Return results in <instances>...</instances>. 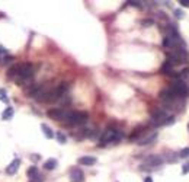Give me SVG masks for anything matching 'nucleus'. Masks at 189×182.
I'll return each mask as SVG.
<instances>
[{
  "label": "nucleus",
  "instance_id": "nucleus-1",
  "mask_svg": "<svg viewBox=\"0 0 189 182\" xmlns=\"http://www.w3.org/2000/svg\"><path fill=\"white\" fill-rule=\"evenodd\" d=\"M175 122V117L172 115H167V112L159 108V109H154L151 112V124L159 127V125H170Z\"/></svg>",
  "mask_w": 189,
  "mask_h": 182
},
{
  "label": "nucleus",
  "instance_id": "nucleus-2",
  "mask_svg": "<svg viewBox=\"0 0 189 182\" xmlns=\"http://www.w3.org/2000/svg\"><path fill=\"white\" fill-rule=\"evenodd\" d=\"M34 76V66L31 63H22L18 66V76L16 82L19 83H25Z\"/></svg>",
  "mask_w": 189,
  "mask_h": 182
},
{
  "label": "nucleus",
  "instance_id": "nucleus-3",
  "mask_svg": "<svg viewBox=\"0 0 189 182\" xmlns=\"http://www.w3.org/2000/svg\"><path fill=\"white\" fill-rule=\"evenodd\" d=\"M122 133L119 130H115V128H106L101 137V144L99 146H105L108 143H116L122 139Z\"/></svg>",
  "mask_w": 189,
  "mask_h": 182
},
{
  "label": "nucleus",
  "instance_id": "nucleus-4",
  "mask_svg": "<svg viewBox=\"0 0 189 182\" xmlns=\"http://www.w3.org/2000/svg\"><path fill=\"white\" fill-rule=\"evenodd\" d=\"M89 120V115L87 112H80V111H72L70 112V115L67 118V124L68 125H83L86 124Z\"/></svg>",
  "mask_w": 189,
  "mask_h": 182
},
{
  "label": "nucleus",
  "instance_id": "nucleus-5",
  "mask_svg": "<svg viewBox=\"0 0 189 182\" xmlns=\"http://www.w3.org/2000/svg\"><path fill=\"white\" fill-rule=\"evenodd\" d=\"M169 89L172 90V92H173L178 98H182V99H185V98L189 95V87H188V85H186L185 82H182V80H175Z\"/></svg>",
  "mask_w": 189,
  "mask_h": 182
},
{
  "label": "nucleus",
  "instance_id": "nucleus-6",
  "mask_svg": "<svg viewBox=\"0 0 189 182\" xmlns=\"http://www.w3.org/2000/svg\"><path fill=\"white\" fill-rule=\"evenodd\" d=\"M72 111H67V109H63V108H51L47 115H48L51 120H55V121H67L68 115Z\"/></svg>",
  "mask_w": 189,
  "mask_h": 182
},
{
  "label": "nucleus",
  "instance_id": "nucleus-7",
  "mask_svg": "<svg viewBox=\"0 0 189 182\" xmlns=\"http://www.w3.org/2000/svg\"><path fill=\"white\" fill-rule=\"evenodd\" d=\"M159 98L166 104V105H173L175 102H176V99H178V96L172 92L170 89H164V90H161V92L159 93Z\"/></svg>",
  "mask_w": 189,
  "mask_h": 182
},
{
  "label": "nucleus",
  "instance_id": "nucleus-8",
  "mask_svg": "<svg viewBox=\"0 0 189 182\" xmlns=\"http://www.w3.org/2000/svg\"><path fill=\"white\" fill-rule=\"evenodd\" d=\"M163 163V157L159 154H150L148 157H146L144 166H151V168H157Z\"/></svg>",
  "mask_w": 189,
  "mask_h": 182
},
{
  "label": "nucleus",
  "instance_id": "nucleus-9",
  "mask_svg": "<svg viewBox=\"0 0 189 182\" xmlns=\"http://www.w3.org/2000/svg\"><path fill=\"white\" fill-rule=\"evenodd\" d=\"M84 181V173L80 168H73L70 170V182H83Z\"/></svg>",
  "mask_w": 189,
  "mask_h": 182
},
{
  "label": "nucleus",
  "instance_id": "nucleus-10",
  "mask_svg": "<svg viewBox=\"0 0 189 182\" xmlns=\"http://www.w3.org/2000/svg\"><path fill=\"white\" fill-rule=\"evenodd\" d=\"M79 165L82 166H92L96 163V157H93V156H83V157H79Z\"/></svg>",
  "mask_w": 189,
  "mask_h": 182
},
{
  "label": "nucleus",
  "instance_id": "nucleus-11",
  "mask_svg": "<svg viewBox=\"0 0 189 182\" xmlns=\"http://www.w3.org/2000/svg\"><path fill=\"white\" fill-rule=\"evenodd\" d=\"M19 165H20L19 159H13V162L6 168V173H7V175H15L16 170H18V168H19Z\"/></svg>",
  "mask_w": 189,
  "mask_h": 182
},
{
  "label": "nucleus",
  "instance_id": "nucleus-12",
  "mask_svg": "<svg viewBox=\"0 0 189 182\" xmlns=\"http://www.w3.org/2000/svg\"><path fill=\"white\" fill-rule=\"evenodd\" d=\"M156 139H157V133H153L151 135H147L146 139H140V140H137V141H138L140 146H144V144H150V143L154 141Z\"/></svg>",
  "mask_w": 189,
  "mask_h": 182
},
{
  "label": "nucleus",
  "instance_id": "nucleus-13",
  "mask_svg": "<svg viewBox=\"0 0 189 182\" xmlns=\"http://www.w3.org/2000/svg\"><path fill=\"white\" fill-rule=\"evenodd\" d=\"M57 165H58V162L55 160V159H48V160L44 163V169H47V170H53V169L57 168Z\"/></svg>",
  "mask_w": 189,
  "mask_h": 182
},
{
  "label": "nucleus",
  "instance_id": "nucleus-14",
  "mask_svg": "<svg viewBox=\"0 0 189 182\" xmlns=\"http://www.w3.org/2000/svg\"><path fill=\"white\" fill-rule=\"evenodd\" d=\"M41 130L44 131V135L47 139H53L54 137V133H53V130L47 125V124H41Z\"/></svg>",
  "mask_w": 189,
  "mask_h": 182
},
{
  "label": "nucleus",
  "instance_id": "nucleus-15",
  "mask_svg": "<svg viewBox=\"0 0 189 182\" xmlns=\"http://www.w3.org/2000/svg\"><path fill=\"white\" fill-rule=\"evenodd\" d=\"M12 117H13V108H12V106H7V108L3 111V114H2V118H3L5 121H9Z\"/></svg>",
  "mask_w": 189,
  "mask_h": 182
},
{
  "label": "nucleus",
  "instance_id": "nucleus-16",
  "mask_svg": "<svg viewBox=\"0 0 189 182\" xmlns=\"http://www.w3.org/2000/svg\"><path fill=\"white\" fill-rule=\"evenodd\" d=\"M143 133H144V131H143V128H135V130L132 131V134L130 135V140H137V139H138Z\"/></svg>",
  "mask_w": 189,
  "mask_h": 182
},
{
  "label": "nucleus",
  "instance_id": "nucleus-17",
  "mask_svg": "<svg viewBox=\"0 0 189 182\" xmlns=\"http://www.w3.org/2000/svg\"><path fill=\"white\" fill-rule=\"evenodd\" d=\"M26 175L29 176V179L34 178V176H36V175H38V168H36V166H31V168L26 170Z\"/></svg>",
  "mask_w": 189,
  "mask_h": 182
},
{
  "label": "nucleus",
  "instance_id": "nucleus-18",
  "mask_svg": "<svg viewBox=\"0 0 189 182\" xmlns=\"http://www.w3.org/2000/svg\"><path fill=\"white\" fill-rule=\"evenodd\" d=\"M55 137H57V140H58V143H60V144H64V143L67 141V137H65V135H64L61 131H58V133L55 134Z\"/></svg>",
  "mask_w": 189,
  "mask_h": 182
},
{
  "label": "nucleus",
  "instance_id": "nucleus-19",
  "mask_svg": "<svg viewBox=\"0 0 189 182\" xmlns=\"http://www.w3.org/2000/svg\"><path fill=\"white\" fill-rule=\"evenodd\" d=\"M7 76L12 79V77H15V76H18V66H13V67H10L9 69V72H7Z\"/></svg>",
  "mask_w": 189,
  "mask_h": 182
},
{
  "label": "nucleus",
  "instance_id": "nucleus-20",
  "mask_svg": "<svg viewBox=\"0 0 189 182\" xmlns=\"http://www.w3.org/2000/svg\"><path fill=\"white\" fill-rule=\"evenodd\" d=\"M0 101H2V102H9V99H7V93H6V90H5V89H0Z\"/></svg>",
  "mask_w": 189,
  "mask_h": 182
},
{
  "label": "nucleus",
  "instance_id": "nucleus-21",
  "mask_svg": "<svg viewBox=\"0 0 189 182\" xmlns=\"http://www.w3.org/2000/svg\"><path fill=\"white\" fill-rule=\"evenodd\" d=\"M130 6H134V7H143V5H141V2H138V0H128V2H127Z\"/></svg>",
  "mask_w": 189,
  "mask_h": 182
},
{
  "label": "nucleus",
  "instance_id": "nucleus-22",
  "mask_svg": "<svg viewBox=\"0 0 189 182\" xmlns=\"http://www.w3.org/2000/svg\"><path fill=\"white\" fill-rule=\"evenodd\" d=\"M141 25H143V26H151V25H154V20L153 19H143V20H141Z\"/></svg>",
  "mask_w": 189,
  "mask_h": 182
},
{
  "label": "nucleus",
  "instance_id": "nucleus-23",
  "mask_svg": "<svg viewBox=\"0 0 189 182\" xmlns=\"http://www.w3.org/2000/svg\"><path fill=\"white\" fill-rule=\"evenodd\" d=\"M179 157H189V147H185V149H182L180 150V153H179Z\"/></svg>",
  "mask_w": 189,
  "mask_h": 182
},
{
  "label": "nucleus",
  "instance_id": "nucleus-24",
  "mask_svg": "<svg viewBox=\"0 0 189 182\" xmlns=\"http://www.w3.org/2000/svg\"><path fill=\"white\" fill-rule=\"evenodd\" d=\"M44 181H45V179H44V176H42V175H39V173H38L36 176H34V178H31V179H29V182H44Z\"/></svg>",
  "mask_w": 189,
  "mask_h": 182
},
{
  "label": "nucleus",
  "instance_id": "nucleus-25",
  "mask_svg": "<svg viewBox=\"0 0 189 182\" xmlns=\"http://www.w3.org/2000/svg\"><path fill=\"white\" fill-rule=\"evenodd\" d=\"M2 60H3V63H5V64H9V63H12V61H13V57L7 54V55L2 57Z\"/></svg>",
  "mask_w": 189,
  "mask_h": 182
},
{
  "label": "nucleus",
  "instance_id": "nucleus-26",
  "mask_svg": "<svg viewBox=\"0 0 189 182\" xmlns=\"http://www.w3.org/2000/svg\"><path fill=\"white\" fill-rule=\"evenodd\" d=\"M175 16H176L178 19H182V18H183V12H182L180 9H176V10H175Z\"/></svg>",
  "mask_w": 189,
  "mask_h": 182
},
{
  "label": "nucleus",
  "instance_id": "nucleus-27",
  "mask_svg": "<svg viewBox=\"0 0 189 182\" xmlns=\"http://www.w3.org/2000/svg\"><path fill=\"white\" fill-rule=\"evenodd\" d=\"M179 3L182 7H189V0H179Z\"/></svg>",
  "mask_w": 189,
  "mask_h": 182
},
{
  "label": "nucleus",
  "instance_id": "nucleus-28",
  "mask_svg": "<svg viewBox=\"0 0 189 182\" xmlns=\"http://www.w3.org/2000/svg\"><path fill=\"white\" fill-rule=\"evenodd\" d=\"M188 172H189V163L183 165V168H182V173H183V175H186Z\"/></svg>",
  "mask_w": 189,
  "mask_h": 182
},
{
  "label": "nucleus",
  "instance_id": "nucleus-29",
  "mask_svg": "<svg viewBox=\"0 0 189 182\" xmlns=\"http://www.w3.org/2000/svg\"><path fill=\"white\" fill-rule=\"evenodd\" d=\"M38 159H39L38 154H34V156H32V160H38Z\"/></svg>",
  "mask_w": 189,
  "mask_h": 182
},
{
  "label": "nucleus",
  "instance_id": "nucleus-30",
  "mask_svg": "<svg viewBox=\"0 0 189 182\" xmlns=\"http://www.w3.org/2000/svg\"><path fill=\"white\" fill-rule=\"evenodd\" d=\"M144 182H153V179L148 176V178H146V181H144Z\"/></svg>",
  "mask_w": 189,
  "mask_h": 182
}]
</instances>
